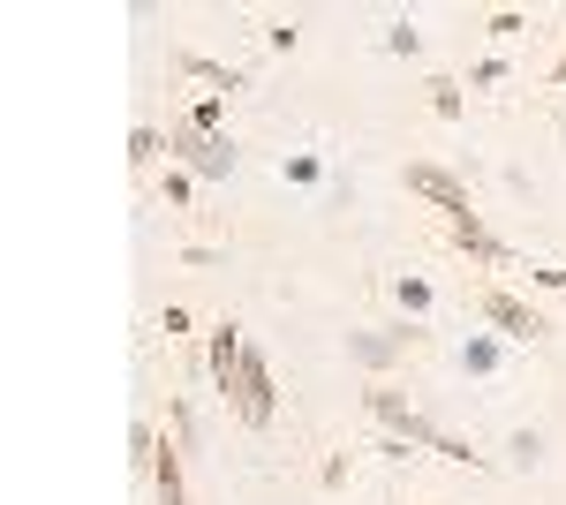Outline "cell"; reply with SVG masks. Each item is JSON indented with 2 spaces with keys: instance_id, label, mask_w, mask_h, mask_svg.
Listing matches in <instances>:
<instances>
[{
  "instance_id": "7402d4cb",
  "label": "cell",
  "mask_w": 566,
  "mask_h": 505,
  "mask_svg": "<svg viewBox=\"0 0 566 505\" xmlns=\"http://www.w3.org/2000/svg\"><path fill=\"white\" fill-rule=\"evenodd\" d=\"M491 84H506V61H499V53H491V61H476V69H469V91H491Z\"/></svg>"
},
{
  "instance_id": "4fadbf2b",
  "label": "cell",
  "mask_w": 566,
  "mask_h": 505,
  "mask_svg": "<svg viewBox=\"0 0 566 505\" xmlns=\"http://www.w3.org/2000/svg\"><path fill=\"white\" fill-rule=\"evenodd\" d=\"M159 204H167V211H189V204H197V173L167 167V173H159Z\"/></svg>"
},
{
  "instance_id": "ffe728a7",
  "label": "cell",
  "mask_w": 566,
  "mask_h": 505,
  "mask_svg": "<svg viewBox=\"0 0 566 505\" xmlns=\"http://www.w3.org/2000/svg\"><path fill=\"white\" fill-rule=\"evenodd\" d=\"M528 287L536 295H566V264H528Z\"/></svg>"
},
{
  "instance_id": "d6986e66",
  "label": "cell",
  "mask_w": 566,
  "mask_h": 505,
  "mask_svg": "<svg viewBox=\"0 0 566 505\" xmlns=\"http://www.w3.org/2000/svg\"><path fill=\"white\" fill-rule=\"evenodd\" d=\"M386 45H392V53H400V61H416V53H423V31H416V23L400 15V23H392V31H386Z\"/></svg>"
},
{
  "instance_id": "277c9868",
  "label": "cell",
  "mask_w": 566,
  "mask_h": 505,
  "mask_svg": "<svg viewBox=\"0 0 566 505\" xmlns=\"http://www.w3.org/2000/svg\"><path fill=\"white\" fill-rule=\"evenodd\" d=\"M363 408L386 422V438H400V445H423V453H438V438H446V430H438V422L423 415V408H408V392H392L386 378H370Z\"/></svg>"
},
{
  "instance_id": "d4e9b609",
  "label": "cell",
  "mask_w": 566,
  "mask_h": 505,
  "mask_svg": "<svg viewBox=\"0 0 566 505\" xmlns=\"http://www.w3.org/2000/svg\"><path fill=\"white\" fill-rule=\"evenodd\" d=\"M159 333H167V339H189V309H181V302H167V309H159Z\"/></svg>"
},
{
  "instance_id": "5b68a950",
  "label": "cell",
  "mask_w": 566,
  "mask_h": 505,
  "mask_svg": "<svg viewBox=\"0 0 566 505\" xmlns=\"http://www.w3.org/2000/svg\"><path fill=\"white\" fill-rule=\"evenodd\" d=\"M423 339H431V333H423V325H408V317H400V325H363V333H348V362L378 378V370H392V362H408Z\"/></svg>"
},
{
  "instance_id": "6da1fadb",
  "label": "cell",
  "mask_w": 566,
  "mask_h": 505,
  "mask_svg": "<svg viewBox=\"0 0 566 505\" xmlns=\"http://www.w3.org/2000/svg\"><path fill=\"white\" fill-rule=\"evenodd\" d=\"M476 317H483V333H499V339H522V347H536V339H552V317L536 309L528 295H514V287H499V280H483L476 287Z\"/></svg>"
},
{
  "instance_id": "8fae6325",
  "label": "cell",
  "mask_w": 566,
  "mask_h": 505,
  "mask_svg": "<svg viewBox=\"0 0 566 505\" xmlns=\"http://www.w3.org/2000/svg\"><path fill=\"white\" fill-rule=\"evenodd\" d=\"M499 362H506V339L499 333H469L461 339V370H469V378H499Z\"/></svg>"
},
{
  "instance_id": "e0dca14e",
  "label": "cell",
  "mask_w": 566,
  "mask_h": 505,
  "mask_svg": "<svg viewBox=\"0 0 566 505\" xmlns=\"http://www.w3.org/2000/svg\"><path fill=\"white\" fill-rule=\"evenodd\" d=\"M181 122H189V128H205V136H227V106H219V98H197V106H189Z\"/></svg>"
},
{
  "instance_id": "52a82bcc",
  "label": "cell",
  "mask_w": 566,
  "mask_h": 505,
  "mask_svg": "<svg viewBox=\"0 0 566 505\" xmlns=\"http://www.w3.org/2000/svg\"><path fill=\"white\" fill-rule=\"evenodd\" d=\"M438 227H446V242L469 256V264H483V272H506V264H514V250L483 227V211H453V219H438Z\"/></svg>"
},
{
  "instance_id": "44dd1931",
  "label": "cell",
  "mask_w": 566,
  "mask_h": 505,
  "mask_svg": "<svg viewBox=\"0 0 566 505\" xmlns=\"http://www.w3.org/2000/svg\"><path fill=\"white\" fill-rule=\"evenodd\" d=\"M483 31H491V39H522V31H528V15H522V8H499V15H491Z\"/></svg>"
},
{
  "instance_id": "8992f818",
  "label": "cell",
  "mask_w": 566,
  "mask_h": 505,
  "mask_svg": "<svg viewBox=\"0 0 566 505\" xmlns=\"http://www.w3.org/2000/svg\"><path fill=\"white\" fill-rule=\"evenodd\" d=\"M400 181H408V197H423L438 219H453V211H476V204H469V181H461V173H446L438 159H408V173H400Z\"/></svg>"
},
{
  "instance_id": "30bf717a",
  "label": "cell",
  "mask_w": 566,
  "mask_h": 505,
  "mask_svg": "<svg viewBox=\"0 0 566 505\" xmlns=\"http://www.w3.org/2000/svg\"><path fill=\"white\" fill-rule=\"evenodd\" d=\"M175 69H181V76H197V84H219L227 98H234V91H250V76H242L234 61H212V53H189V45L175 53Z\"/></svg>"
},
{
  "instance_id": "ba28073f",
  "label": "cell",
  "mask_w": 566,
  "mask_h": 505,
  "mask_svg": "<svg viewBox=\"0 0 566 505\" xmlns=\"http://www.w3.org/2000/svg\"><path fill=\"white\" fill-rule=\"evenodd\" d=\"M151 491H159V505H189V453L175 445V430H159V445H151Z\"/></svg>"
},
{
  "instance_id": "cb8c5ba5",
  "label": "cell",
  "mask_w": 566,
  "mask_h": 505,
  "mask_svg": "<svg viewBox=\"0 0 566 505\" xmlns=\"http://www.w3.org/2000/svg\"><path fill=\"white\" fill-rule=\"evenodd\" d=\"M287 181H295V189H317V181H325V167L303 151V159H287Z\"/></svg>"
},
{
  "instance_id": "7c38bea8",
  "label": "cell",
  "mask_w": 566,
  "mask_h": 505,
  "mask_svg": "<svg viewBox=\"0 0 566 505\" xmlns=\"http://www.w3.org/2000/svg\"><path fill=\"white\" fill-rule=\"evenodd\" d=\"M392 302H400L408 325H423V317H431V280H423V272H400V280H392Z\"/></svg>"
},
{
  "instance_id": "2e32d148",
  "label": "cell",
  "mask_w": 566,
  "mask_h": 505,
  "mask_svg": "<svg viewBox=\"0 0 566 505\" xmlns=\"http://www.w3.org/2000/svg\"><path fill=\"white\" fill-rule=\"evenodd\" d=\"M348 475H355V453H348V445H333L325 467H317V483H325V491H348Z\"/></svg>"
},
{
  "instance_id": "9a60e30c",
  "label": "cell",
  "mask_w": 566,
  "mask_h": 505,
  "mask_svg": "<svg viewBox=\"0 0 566 505\" xmlns=\"http://www.w3.org/2000/svg\"><path fill=\"white\" fill-rule=\"evenodd\" d=\"M461 106H469V98H461V76H431V114L438 122H461Z\"/></svg>"
},
{
  "instance_id": "7a4b0ae2",
  "label": "cell",
  "mask_w": 566,
  "mask_h": 505,
  "mask_svg": "<svg viewBox=\"0 0 566 505\" xmlns=\"http://www.w3.org/2000/svg\"><path fill=\"white\" fill-rule=\"evenodd\" d=\"M227 408H234V422H242V430H272V415H280V392H272V355H264L258 339L242 347V370H234V385H227Z\"/></svg>"
},
{
  "instance_id": "9c48e42d",
  "label": "cell",
  "mask_w": 566,
  "mask_h": 505,
  "mask_svg": "<svg viewBox=\"0 0 566 505\" xmlns=\"http://www.w3.org/2000/svg\"><path fill=\"white\" fill-rule=\"evenodd\" d=\"M242 347H250V339H242V325H234V317H219V325H212V347H205V370H212L219 400H227V385H234V370H242Z\"/></svg>"
},
{
  "instance_id": "484cf974",
  "label": "cell",
  "mask_w": 566,
  "mask_h": 505,
  "mask_svg": "<svg viewBox=\"0 0 566 505\" xmlns=\"http://www.w3.org/2000/svg\"><path fill=\"white\" fill-rule=\"evenodd\" d=\"M544 84H552V91H566V45L552 53V69H544Z\"/></svg>"
},
{
  "instance_id": "3957f363",
  "label": "cell",
  "mask_w": 566,
  "mask_h": 505,
  "mask_svg": "<svg viewBox=\"0 0 566 505\" xmlns=\"http://www.w3.org/2000/svg\"><path fill=\"white\" fill-rule=\"evenodd\" d=\"M167 159H181V173H197V181H227V173L242 167L234 136H205V128H189V122H167Z\"/></svg>"
},
{
  "instance_id": "603a6c76",
  "label": "cell",
  "mask_w": 566,
  "mask_h": 505,
  "mask_svg": "<svg viewBox=\"0 0 566 505\" xmlns=\"http://www.w3.org/2000/svg\"><path fill=\"white\" fill-rule=\"evenodd\" d=\"M544 461V438L536 430H514V467H536Z\"/></svg>"
},
{
  "instance_id": "5bb4252c",
  "label": "cell",
  "mask_w": 566,
  "mask_h": 505,
  "mask_svg": "<svg viewBox=\"0 0 566 505\" xmlns=\"http://www.w3.org/2000/svg\"><path fill=\"white\" fill-rule=\"evenodd\" d=\"M159 151H167V136H159V128H129V167L136 173L159 167Z\"/></svg>"
},
{
  "instance_id": "ac0fdd59",
  "label": "cell",
  "mask_w": 566,
  "mask_h": 505,
  "mask_svg": "<svg viewBox=\"0 0 566 505\" xmlns=\"http://www.w3.org/2000/svg\"><path fill=\"white\" fill-rule=\"evenodd\" d=\"M264 45H272V53H295V45H303V23H295V15H272V23H264Z\"/></svg>"
}]
</instances>
